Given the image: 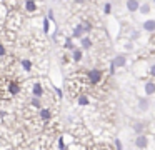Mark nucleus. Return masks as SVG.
I'll use <instances>...</instances> for the list:
<instances>
[{
  "mask_svg": "<svg viewBox=\"0 0 155 150\" xmlns=\"http://www.w3.org/2000/svg\"><path fill=\"white\" fill-rule=\"evenodd\" d=\"M24 8H25V12L27 13H35L37 12V2L35 0H25L24 2Z\"/></svg>",
  "mask_w": 155,
  "mask_h": 150,
  "instance_id": "0eeeda50",
  "label": "nucleus"
},
{
  "mask_svg": "<svg viewBox=\"0 0 155 150\" xmlns=\"http://www.w3.org/2000/svg\"><path fill=\"white\" fill-rule=\"evenodd\" d=\"M0 2H2V3H5V2H7V0H0Z\"/></svg>",
  "mask_w": 155,
  "mask_h": 150,
  "instance_id": "7c9ffc66",
  "label": "nucleus"
},
{
  "mask_svg": "<svg viewBox=\"0 0 155 150\" xmlns=\"http://www.w3.org/2000/svg\"><path fill=\"white\" fill-rule=\"evenodd\" d=\"M140 0H127V2H125V7H127V10L128 12H138V10H140Z\"/></svg>",
  "mask_w": 155,
  "mask_h": 150,
  "instance_id": "423d86ee",
  "label": "nucleus"
},
{
  "mask_svg": "<svg viewBox=\"0 0 155 150\" xmlns=\"http://www.w3.org/2000/svg\"><path fill=\"white\" fill-rule=\"evenodd\" d=\"M54 90H55V95H57L58 100L64 98V92H62V88H58V87H54Z\"/></svg>",
  "mask_w": 155,
  "mask_h": 150,
  "instance_id": "a878e982",
  "label": "nucleus"
},
{
  "mask_svg": "<svg viewBox=\"0 0 155 150\" xmlns=\"http://www.w3.org/2000/svg\"><path fill=\"white\" fill-rule=\"evenodd\" d=\"M44 93H45V90H44V85H42L40 82H34V83H32V97L42 98Z\"/></svg>",
  "mask_w": 155,
  "mask_h": 150,
  "instance_id": "20e7f679",
  "label": "nucleus"
},
{
  "mask_svg": "<svg viewBox=\"0 0 155 150\" xmlns=\"http://www.w3.org/2000/svg\"><path fill=\"white\" fill-rule=\"evenodd\" d=\"M54 2H55V0H54Z\"/></svg>",
  "mask_w": 155,
  "mask_h": 150,
  "instance_id": "473e14b6",
  "label": "nucleus"
},
{
  "mask_svg": "<svg viewBox=\"0 0 155 150\" xmlns=\"http://www.w3.org/2000/svg\"><path fill=\"white\" fill-rule=\"evenodd\" d=\"M82 57H84V50H82V48L72 50V58H74V62H80Z\"/></svg>",
  "mask_w": 155,
  "mask_h": 150,
  "instance_id": "4468645a",
  "label": "nucleus"
},
{
  "mask_svg": "<svg viewBox=\"0 0 155 150\" xmlns=\"http://www.w3.org/2000/svg\"><path fill=\"white\" fill-rule=\"evenodd\" d=\"M57 147H58V150H68V147L65 145V140H64V135H60L57 138Z\"/></svg>",
  "mask_w": 155,
  "mask_h": 150,
  "instance_id": "a211bd4d",
  "label": "nucleus"
},
{
  "mask_svg": "<svg viewBox=\"0 0 155 150\" xmlns=\"http://www.w3.org/2000/svg\"><path fill=\"white\" fill-rule=\"evenodd\" d=\"M135 147L140 150H145L148 147V137L145 135V133H142V135H137L135 137Z\"/></svg>",
  "mask_w": 155,
  "mask_h": 150,
  "instance_id": "7ed1b4c3",
  "label": "nucleus"
},
{
  "mask_svg": "<svg viewBox=\"0 0 155 150\" xmlns=\"http://www.w3.org/2000/svg\"><path fill=\"white\" fill-rule=\"evenodd\" d=\"M77 103L80 107H87L88 103H90V98H88V95H85V93H82V95L77 97Z\"/></svg>",
  "mask_w": 155,
  "mask_h": 150,
  "instance_id": "f8f14e48",
  "label": "nucleus"
},
{
  "mask_svg": "<svg viewBox=\"0 0 155 150\" xmlns=\"http://www.w3.org/2000/svg\"><path fill=\"white\" fill-rule=\"evenodd\" d=\"M104 13H105V15H110V13H112V3L110 2H107L104 5Z\"/></svg>",
  "mask_w": 155,
  "mask_h": 150,
  "instance_id": "b1692460",
  "label": "nucleus"
},
{
  "mask_svg": "<svg viewBox=\"0 0 155 150\" xmlns=\"http://www.w3.org/2000/svg\"><path fill=\"white\" fill-rule=\"evenodd\" d=\"M148 12H150V3H142V5H140V13L147 15Z\"/></svg>",
  "mask_w": 155,
  "mask_h": 150,
  "instance_id": "aec40b11",
  "label": "nucleus"
},
{
  "mask_svg": "<svg viewBox=\"0 0 155 150\" xmlns=\"http://www.w3.org/2000/svg\"><path fill=\"white\" fill-rule=\"evenodd\" d=\"M87 78H88V83H90V85H97V83H100V80H102V70H98V68L88 70Z\"/></svg>",
  "mask_w": 155,
  "mask_h": 150,
  "instance_id": "f03ea898",
  "label": "nucleus"
},
{
  "mask_svg": "<svg viewBox=\"0 0 155 150\" xmlns=\"http://www.w3.org/2000/svg\"><path fill=\"white\" fill-rule=\"evenodd\" d=\"M115 72H117V65H115L114 60H112V62H110V67H108V73H110V75H115Z\"/></svg>",
  "mask_w": 155,
  "mask_h": 150,
  "instance_id": "393cba45",
  "label": "nucleus"
},
{
  "mask_svg": "<svg viewBox=\"0 0 155 150\" xmlns=\"http://www.w3.org/2000/svg\"><path fill=\"white\" fill-rule=\"evenodd\" d=\"M47 17H48V20H54V10H48Z\"/></svg>",
  "mask_w": 155,
  "mask_h": 150,
  "instance_id": "c85d7f7f",
  "label": "nucleus"
},
{
  "mask_svg": "<svg viewBox=\"0 0 155 150\" xmlns=\"http://www.w3.org/2000/svg\"><path fill=\"white\" fill-rule=\"evenodd\" d=\"M7 57V48H5V43L0 42V58H5Z\"/></svg>",
  "mask_w": 155,
  "mask_h": 150,
  "instance_id": "5701e85b",
  "label": "nucleus"
},
{
  "mask_svg": "<svg viewBox=\"0 0 155 150\" xmlns=\"http://www.w3.org/2000/svg\"><path fill=\"white\" fill-rule=\"evenodd\" d=\"M30 107H32V108L40 110V108H42V98H37V97H32V98H30Z\"/></svg>",
  "mask_w": 155,
  "mask_h": 150,
  "instance_id": "dca6fc26",
  "label": "nucleus"
},
{
  "mask_svg": "<svg viewBox=\"0 0 155 150\" xmlns=\"http://www.w3.org/2000/svg\"><path fill=\"white\" fill-rule=\"evenodd\" d=\"M0 35H2V30H0Z\"/></svg>",
  "mask_w": 155,
  "mask_h": 150,
  "instance_id": "2f4dec72",
  "label": "nucleus"
},
{
  "mask_svg": "<svg viewBox=\"0 0 155 150\" xmlns=\"http://www.w3.org/2000/svg\"><path fill=\"white\" fill-rule=\"evenodd\" d=\"M142 28H143L145 32H155V20L153 18L145 20V22L142 23Z\"/></svg>",
  "mask_w": 155,
  "mask_h": 150,
  "instance_id": "9d476101",
  "label": "nucleus"
},
{
  "mask_svg": "<svg viewBox=\"0 0 155 150\" xmlns=\"http://www.w3.org/2000/svg\"><path fill=\"white\" fill-rule=\"evenodd\" d=\"M82 27H84V32H85V33L92 32V23L87 22V20H85V22H82Z\"/></svg>",
  "mask_w": 155,
  "mask_h": 150,
  "instance_id": "4be33fe9",
  "label": "nucleus"
},
{
  "mask_svg": "<svg viewBox=\"0 0 155 150\" xmlns=\"http://www.w3.org/2000/svg\"><path fill=\"white\" fill-rule=\"evenodd\" d=\"M52 117H54V113H52V110L48 108V107H42V108L38 110V118H40V122L44 123V125H47V123L52 122Z\"/></svg>",
  "mask_w": 155,
  "mask_h": 150,
  "instance_id": "f257e3e1",
  "label": "nucleus"
},
{
  "mask_svg": "<svg viewBox=\"0 0 155 150\" xmlns=\"http://www.w3.org/2000/svg\"><path fill=\"white\" fill-rule=\"evenodd\" d=\"M153 2H155V0H153Z\"/></svg>",
  "mask_w": 155,
  "mask_h": 150,
  "instance_id": "72a5a7b5",
  "label": "nucleus"
},
{
  "mask_svg": "<svg viewBox=\"0 0 155 150\" xmlns=\"http://www.w3.org/2000/svg\"><path fill=\"white\" fill-rule=\"evenodd\" d=\"M132 127H134V132L137 133V135H142V133H143V130H145L143 122H135Z\"/></svg>",
  "mask_w": 155,
  "mask_h": 150,
  "instance_id": "2eb2a0df",
  "label": "nucleus"
},
{
  "mask_svg": "<svg viewBox=\"0 0 155 150\" xmlns=\"http://www.w3.org/2000/svg\"><path fill=\"white\" fill-rule=\"evenodd\" d=\"M114 143H115V150H124V145H122V140L120 138H115Z\"/></svg>",
  "mask_w": 155,
  "mask_h": 150,
  "instance_id": "bb28decb",
  "label": "nucleus"
},
{
  "mask_svg": "<svg viewBox=\"0 0 155 150\" xmlns=\"http://www.w3.org/2000/svg\"><path fill=\"white\" fill-rule=\"evenodd\" d=\"M143 90H145V95H147V97L153 95V93H155V82H153V80H148V82H145Z\"/></svg>",
  "mask_w": 155,
  "mask_h": 150,
  "instance_id": "6e6552de",
  "label": "nucleus"
},
{
  "mask_svg": "<svg viewBox=\"0 0 155 150\" xmlns=\"http://www.w3.org/2000/svg\"><path fill=\"white\" fill-rule=\"evenodd\" d=\"M0 77H2V67H0Z\"/></svg>",
  "mask_w": 155,
  "mask_h": 150,
  "instance_id": "c756f323",
  "label": "nucleus"
},
{
  "mask_svg": "<svg viewBox=\"0 0 155 150\" xmlns=\"http://www.w3.org/2000/svg\"><path fill=\"white\" fill-rule=\"evenodd\" d=\"M20 65H22V68H24L25 72H32V68H34V63H32L28 58H22Z\"/></svg>",
  "mask_w": 155,
  "mask_h": 150,
  "instance_id": "ddd939ff",
  "label": "nucleus"
},
{
  "mask_svg": "<svg viewBox=\"0 0 155 150\" xmlns=\"http://www.w3.org/2000/svg\"><path fill=\"white\" fill-rule=\"evenodd\" d=\"M148 108H150V100H148L147 97H138L137 98V110H140V112H147Z\"/></svg>",
  "mask_w": 155,
  "mask_h": 150,
  "instance_id": "39448f33",
  "label": "nucleus"
},
{
  "mask_svg": "<svg viewBox=\"0 0 155 150\" xmlns=\"http://www.w3.org/2000/svg\"><path fill=\"white\" fill-rule=\"evenodd\" d=\"M84 33H85L84 32V27H82V23H78V25L74 28V37H75V38H82Z\"/></svg>",
  "mask_w": 155,
  "mask_h": 150,
  "instance_id": "f3484780",
  "label": "nucleus"
},
{
  "mask_svg": "<svg viewBox=\"0 0 155 150\" xmlns=\"http://www.w3.org/2000/svg\"><path fill=\"white\" fill-rule=\"evenodd\" d=\"M92 45H94V42H92L90 37H82V38H80V48H82V50L92 48Z\"/></svg>",
  "mask_w": 155,
  "mask_h": 150,
  "instance_id": "9b49d317",
  "label": "nucleus"
},
{
  "mask_svg": "<svg viewBox=\"0 0 155 150\" xmlns=\"http://www.w3.org/2000/svg\"><path fill=\"white\" fill-rule=\"evenodd\" d=\"M148 73H150L152 78H155V63H152V65H150V68H148Z\"/></svg>",
  "mask_w": 155,
  "mask_h": 150,
  "instance_id": "cd10ccee",
  "label": "nucleus"
},
{
  "mask_svg": "<svg viewBox=\"0 0 155 150\" xmlns=\"http://www.w3.org/2000/svg\"><path fill=\"white\" fill-rule=\"evenodd\" d=\"M114 63L117 65V68H120V67H125V63H127V57H125L124 53H118V55L114 57Z\"/></svg>",
  "mask_w": 155,
  "mask_h": 150,
  "instance_id": "1a4fd4ad",
  "label": "nucleus"
},
{
  "mask_svg": "<svg viewBox=\"0 0 155 150\" xmlns=\"http://www.w3.org/2000/svg\"><path fill=\"white\" fill-rule=\"evenodd\" d=\"M64 47H65V48H68V50H75V48H77V47L74 45V40H72V38H65Z\"/></svg>",
  "mask_w": 155,
  "mask_h": 150,
  "instance_id": "6ab92c4d",
  "label": "nucleus"
},
{
  "mask_svg": "<svg viewBox=\"0 0 155 150\" xmlns=\"http://www.w3.org/2000/svg\"><path fill=\"white\" fill-rule=\"evenodd\" d=\"M44 32L45 33L50 32V20H48V17H45V18H44Z\"/></svg>",
  "mask_w": 155,
  "mask_h": 150,
  "instance_id": "412c9836",
  "label": "nucleus"
}]
</instances>
